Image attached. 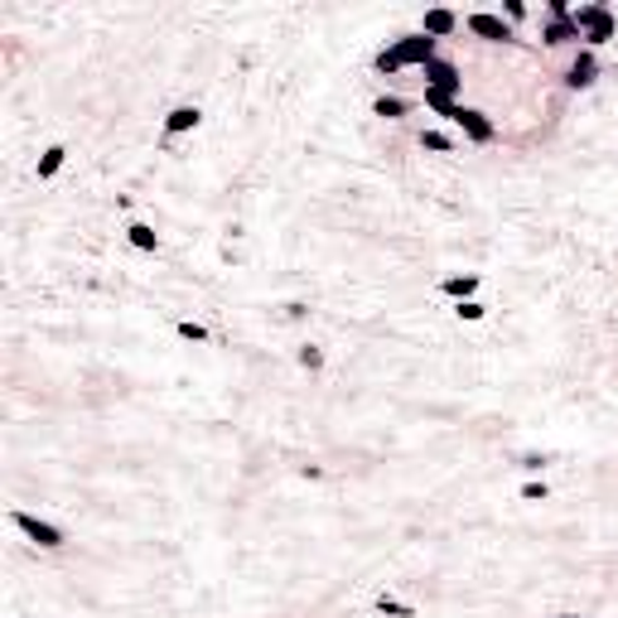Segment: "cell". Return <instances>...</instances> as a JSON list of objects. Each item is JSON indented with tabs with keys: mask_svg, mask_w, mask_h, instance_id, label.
<instances>
[{
	"mask_svg": "<svg viewBox=\"0 0 618 618\" xmlns=\"http://www.w3.org/2000/svg\"><path fill=\"white\" fill-rule=\"evenodd\" d=\"M5 513V527L15 531V537H25L35 551H68V527L53 522V517L45 513H29V507H0Z\"/></svg>",
	"mask_w": 618,
	"mask_h": 618,
	"instance_id": "obj_1",
	"label": "cell"
},
{
	"mask_svg": "<svg viewBox=\"0 0 618 618\" xmlns=\"http://www.w3.org/2000/svg\"><path fill=\"white\" fill-rule=\"evenodd\" d=\"M570 20H575V29H580V45L594 53H604L618 39V20H614L609 0H580V5L570 10Z\"/></svg>",
	"mask_w": 618,
	"mask_h": 618,
	"instance_id": "obj_2",
	"label": "cell"
},
{
	"mask_svg": "<svg viewBox=\"0 0 618 618\" xmlns=\"http://www.w3.org/2000/svg\"><path fill=\"white\" fill-rule=\"evenodd\" d=\"M464 39H474V45H513L517 25H507L497 15V5H469L464 10Z\"/></svg>",
	"mask_w": 618,
	"mask_h": 618,
	"instance_id": "obj_3",
	"label": "cell"
},
{
	"mask_svg": "<svg viewBox=\"0 0 618 618\" xmlns=\"http://www.w3.org/2000/svg\"><path fill=\"white\" fill-rule=\"evenodd\" d=\"M600 73H604V53H594V49H570L566 53V63H560V83H566L570 92H590L594 83H600Z\"/></svg>",
	"mask_w": 618,
	"mask_h": 618,
	"instance_id": "obj_4",
	"label": "cell"
},
{
	"mask_svg": "<svg viewBox=\"0 0 618 618\" xmlns=\"http://www.w3.org/2000/svg\"><path fill=\"white\" fill-rule=\"evenodd\" d=\"M416 29L430 35L436 45H450V39H459V29H464V10L459 5H426L416 20Z\"/></svg>",
	"mask_w": 618,
	"mask_h": 618,
	"instance_id": "obj_5",
	"label": "cell"
},
{
	"mask_svg": "<svg viewBox=\"0 0 618 618\" xmlns=\"http://www.w3.org/2000/svg\"><path fill=\"white\" fill-rule=\"evenodd\" d=\"M122 242L131 247L136 256H146V262L165 252V232H160L150 218H136V213H131V218H122Z\"/></svg>",
	"mask_w": 618,
	"mask_h": 618,
	"instance_id": "obj_6",
	"label": "cell"
},
{
	"mask_svg": "<svg viewBox=\"0 0 618 618\" xmlns=\"http://www.w3.org/2000/svg\"><path fill=\"white\" fill-rule=\"evenodd\" d=\"M440 300L444 305H459V300H479L483 295V276L479 270H444V276L436 280Z\"/></svg>",
	"mask_w": 618,
	"mask_h": 618,
	"instance_id": "obj_7",
	"label": "cell"
},
{
	"mask_svg": "<svg viewBox=\"0 0 618 618\" xmlns=\"http://www.w3.org/2000/svg\"><path fill=\"white\" fill-rule=\"evenodd\" d=\"M363 609L373 618H420V604L406 600V594H396V590H373Z\"/></svg>",
	"mask_w": 618,
	"mask_h": 618,
	"instance_id": "obj_8",
	"label": "cell"
},
{
	"mask_svg": "<svg viewBox=\"0 0 618 618\" xmlns=\"http://www.w3.org/2000/svg\"><path fill=\"white\" fill-rule=\"evenodd\" d=\"M450 310V319L459 324V329H483L488 319H493V305H488V295L479 300H459V305H444Z\"/></svg>",
	"mask_w": 618,
	"mask_h": 618,
	"instance_id": "obj_9",
	"label": "cell"
},
{
	"mask_svg": "<svg viewBox=\"0 0 618 618\" xmlns=\"http://www.w3.org/2000/svg\"><path fill=\"white\" fill-rule=\"evenodd\" d=\"M513 497H517V503H527V507H541V503L556 497V479H551V474H541V479H517Z\"/></svg>",
	"mask_w": 618,
	"mask_h": 618,
	"instance_id": "obj_10",
	"label": "cell"
},
{
	"mask_svg": "<svg viewBox=\"0 0 618 618\" xmlns=\"http://www.w3.org/2000/svg\"><path fill=\"white\" fill-rule=\"evenodd\" d=\"M541 618H584V614H580V609H546Z\"/></svg>",
	"mask_w": 618,
	"mask_h": 618,
	"instance_id": "obj_11",
	"label": "cell"
},
{
	"mask_svg": "<svg viewBox=\"0 0 618 618\" xmlns=\"http://www.w3.org/2000/svg\"><path fill=\"white\" fill-rule=\"evenodd\" d=\"M609 10H614V20H618V0H609Z\"/></svg>",
	"mask_w": 618,
	"mask_h": 618,
	"instance_id": "obj_12",
	"label": "cell"
}]
</instances>
